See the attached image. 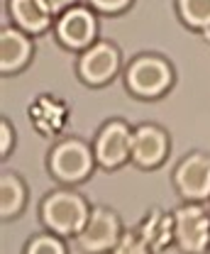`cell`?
<instances>
[{
    "mask_svg": "<svg viewBox=\"0 0 210 254\" xmlns=\"http://www.w3.org/2000/svg\"><path fill=\"white\" fill-rule=\"evenodd\" d=\"M93 205L78 189L71 186H54L47 190L39 200L37 218L47 232H54L64 240H76V235L83 230L90 218Z\"/></svg>",
    "mask_w": 210,
    "mask_h": 254,
    "instance_id": "6da1fadb",
    "label": "cell"
},
{
    "mask_svg": "<svg viewBox=\"0 0 210 254\" xmlns=\"http://www.w3.org/2000/svg\"><path fill=\"white\" fill-rule=\"evenodd\" d=\"M125 91L137 100H159L176 83V68L159 52H140L122 68Z\"/></svg>",
    "mask_w": 210,
    "mask_h": 254,
    "instance_id": "7a4b0ae2",
    "label": "cell"
},
{
    "mask_svg": "<svg viewBox=\"0 0 210 254\" xmlns=\"http://www.w3.org/2000/svg\"><path fill=\"white\" fill-rule=\"evenodd\" d=\"M44 166H47L49 179L57 186L76 189V186L86 184L90 176L95 174L98 161H95L90 142H86L83 137L69 134V137L57 139L49 147V152L44 157Z\"/></svg>",
    "mask_w": 210,
    "mask_h": 254,
    "instance_id": "3957f363",
    "label": "cell"
},
{
    "mask_svg": "<svg viewBox=\"0 0 210 254\" xmlns=\"http://www.w3.org/2000/svg\"><path fill=\"white\" fill-rule=\"evenodd\" d=\"M171 186L181 203L210 205V154L203 149H191L174 164Z\"/></svg>",
    "mask_w": 210,
    "mask_h": 254,
    "instance_id": "277c9868",
    "label": "cell"
},
{
    "mask_svg": "<svg viewBox=\"0 0 210 254\" xmlns=\"http://www.w3.org/2000/svg\"><path fill=\"white\" fill-rule=\"evenodd\" d=\"M122 49L113 39H98L76 57V76L88 88H105L122 73Z\"/></svg>",
    "mask_w": 210,
    "mask_h": 254,
    "instance_id": "5b68a950",
    "label": "cell"
},
{
    "mask_svg": "<svg viewBox=\"0 0 210 254\" xmlns=\"http://www.w3.org/2000/svg\"><path fill=\"white\" fill-rule=\"evenodd\" d=\"M52 34H54V39H57V44L61 49L81 54L100 39L98 12L90 10L86 2L73 5L66 12H61L59 17H54Z\"/></svg>",
    "mask_w": 210,
    "mask_h": 254,
    "instance_id": "8992f818",
    "label": "cell"
},
{
    "mask_svg": "<svg viewBox=\"0 0 210 254\" xmlns=\"http://www.w3.org/2000/svg\"><path fill=\"white\" fill-rule=\"evenodd\" d=\"M132 129L125 118H108L95 129L90 144L93 154L98 161V169L103 171H118L130 164V152H132Z\"/></svg>",
    "mask_w": 210,
    "mask_h": 254,
    "instance_id": "52a82bcc",
    "label": "cell"
},
{
    "mask_svg": "<svg viewBox=\"0 0 210 254\" xmlns=\"http://www.w3.org/2000/svg\"><path fill=\"white\" fill-rule=\"evenodd\" d=\"M171 213L174 247L181 254H210V205L181 203Z\"/></svg>",
    "mask_w": 210,
    "mask_h": 254,
    "instance_id": "ba28073f",
    "label": "cell"
},
{
    "mask_svg": "<svg viewBox=\"0 0 210 254\" xmlns=\"http://www.w3.org/2000/svg\"><path fill=\"white\" fill-rule=\"evenodd\" d=\"M125 232L120 213L110 205H93L90 218L76 235L73 245L81 254H110Z\"/></svg>",
    "mask_w": 210,
    "mask_h": 254,
    "instance_id": "9c48e42d",
    "label": "cell"
},
{
    "mask_svg": "<svg viewBox=\"0 0 210 254\" xmlns=\"http://www.w3.org/2000/svg\"><path fill=\"white\" fill-rule=\"evenodd\" d=\"M171 134L159 123H140L132 129V152L130 164L140 171H156L161 169L171 154Z\"/></svg>",
    "mask_w": 210,
    "mask_h": 254,
    "instance_id": "30bf717a",
    "label": "cell"
},
{
    "mask_svg": "<svg viewBox=\"0 0 210 254\" xmlns=\"http://www.w3.org/2000/svg\"><path fill=\"white\" fill-rule=\"evenodd\" d=\"M34 37L12 25L0 27V73L15 76L22 73L34 59Z\"/></svg>",
    "mask_w": 210,
    "mask_h": 254,
    "instance_id": "8fae6325",
    "label": "cell"
},
{
    "mask_svg": "<svg viewBox=\"0 0 210 254\" xmlns=\"http://www.w3.org/2000/svg\"><path fill=\"white\" fill-rule=\"evenodd\" d=\"M135 230L142 235V240L149 245L154 254H161L169 247H174V213L161 205H149V210L140 218Z\"/></svg>",
    "mask_w": 210,
    "mask_h": 254,
    "instance_id": "7c38bea8",
    "label": "cell"
},
{
    "mask_svg": "<svg viewBox=\"0 0 210 254\" xmlns=\"http://www.w3.org/2000/svg\"><path fill=\"white\" fill-rule=\"evenodd\" d=\"M5 12L12 27L27 32L30 37H39L54 27V17L47 12L42 0H5Z\"/></svg>",
    "mask_w": 210,
    "mask_h": 254,
    "instance_id": "4fadbf2b",
    "label": "cell"
},
{
    "mask_svg": "<svg viewBox=\"0 0 210 254\" xmlns=\"http://www.w3.org/2000/svg\"><path fill=\"white\" fill-rule=\"evenodd\" d=\"M30 205V186L15 169L0 171V218L2 222L17 220Z\"/></svg>",
    "mask_w": 210,
    "mask_h": 254,
    "instance_id": "5bb4252c",
    "label": "cell"
},
{
    "mask_svg": "<svg viewBox=\"0 0 210 254\" xmlns=\"http://www.w3.org/2000/svg\"><path fill=\"white\" fill-rule=\"evenodd\" d=\"M30 120L39 129V134L57 137L64 129L66 120H69V105L59 98H54V95L52 98L42 95L34 103H30Z\"/></svg>",
    "mask_w": 210,
    "mask_h": 254,
    "instance_id": "9a60e30c",
    "label": "cell"
},
{
    "mask_svg": "<svg viewBox=\"0 0 210 254\" xmlns=\"http://www.w3.org/2000/svg\"><path fill=\"white\" fill-rule=\"evenodd\" d=\"M174 10L186 30L210 34V0H174Z\"/></svg>",
    "mask_w": 210,
    "mask_h": 254,
    "instance_id": "2e32d148",
    "label": "cell"
},
{
    "mask_svg": "<svg viewBox=\"0 0 210 254\" xmlns=\"http://www.w3.org/2000/svg\"><path fill=\"white\" fill-rule=\"evenodd\" d=\"M22 254H71L69 252V240H64L54 232H34L25 240Z\"/></svg>",
    "mask_w": 210,
    "mask_h": 254,
    "instance_id": "e0dca14e",
    "label": "cell"
},
{
    "mask_svg": "<svg viewBox=\"0 0 210 254\" xmlns=\"http://www.w3.org/2000/svg\"><path fill=\"white\" fill-rule=\"evenodd\" d=\"M110 254H154L149 250V245L142 240V235L135 227H125L122 237L118 240V245L113 247Z\"/></svg>",
    "mask_w": 210,
    "mask_h": 254,
    "instance_id": "ac0fdd59",
    "label": "cell"
},
{
    "mask_svg": "<svg viewBox=\"0 0 210 254\" xmlns=\"http://www.w3.org/2000/svg\"><path fill=\"white\" fill-rule=\"evenodd\" d=\"M132 2L135 0H86V5L98 15H122L132 7Z\"/></svg>",
    "mask_w": 210,
    "mask_h": 254,
    "instance_id": "d6986e66",
    "label": "cell"
},
{
    "mask_svg": "<svg viewBox=\"0 0 210 254\" xmlns=\"http://www.w3.org/2000/svg\"><path fill=\"white\" fill-rule=\"evenodd\" d=\"M15 144H17V132H15V125L2 118L0 120V157L7 159L12 152H15Z\"/></svg>",
    "mask_w": 210,
    "mask_h": 254,
    "instance_id": "ffe728a7",
    "label": "cell"
},
{
    "mask_svg": "<svg viewBox=\"0 0 210 254\" xmlns=\"http://www.w3.org/2000/svg\"><path fill=\"white\" fill-rule=\"evenodd\" d=\"M42 5L47 7V12L52 17H59L61 12H66L73 5H81V0H42Z\"/></svg>",
    "mask_w": 210,
    "mask_h": 254,
    "instance_id": "44dd1931",
    "label": "cell"
}]
</instances>
